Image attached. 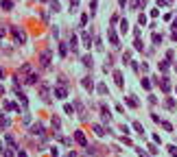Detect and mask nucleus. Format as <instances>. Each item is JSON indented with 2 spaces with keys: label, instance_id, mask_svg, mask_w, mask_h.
Segmentation results:
<instances>
[{
  "label": "nucleus",
  "instance_id": "30",
  "mask_svg": "<svg viewBox=\"0 0 177 157\" xmlns=\"http://www.w3.org/2000/svg\"><path fill=\"white\" fill-rule=\"evenodd\" d=\"M160 70H162V72H166V70H168V61H164V63H160Z\"/></svg>",
  "mask_w": 177,
  "mask_h": 157
},
{
  "label": "nucleus",
  "instance_id": "16",
  "mask_svg": "<svg viewBox=\"0 0 177 157\" xmlns=\"http://www.w3.org/2000/svg\"><path fill=\"white\" fill-rule=\"evenodd\" d=\"M120 31H123V33L129 31V22H127V20H120Z\"/></svg>",
  "mask_w": 177,
  "mask_h": 157
},
{
  "label": "nucleus",
  "instance_id": "35",
  "mask_svg": "<svg viewBox=\"0 0 177 157\" xmlns=\"http://www.w3.org/2000/svg\"><path fill=\"white\" fill-rule=\"evenodd\" d=\"M85 24H87V15L83 13V15H81V26H85Z\"/></svg>",
  "mask_w": 177,
  "mask_h": 157
},
{
  "label": "nucleus",
  "instance_id": "3",
  "mask_svg": "<svg viewBox=\"0 0 177 157\" xmlns=\"http://www.w3.org/2000/svg\"><path fill=\"white\" fill-rule=\"evenodd\" d=\"M51 50H44V53L40 55V61H42V66H51Z\"/></svg>",
  "mask_w": 177,
  "mask_h": 157
},
{
  "label": "nucleus",
  "instance_id": "11",
  "mask_svg": "<svg viewBox=\"0 0 177 157\" xmlns=\"http://www.w3.org/2000/svg\"><path fill=\"white\" fill-rule=\"evenodd\" d=\"M164 107H166L168 111H173L177 107V105H175V98H166V100H164Z\"/></svg>",
  "mask_w": 177,
  "mask_h": 157
},
{
  "label": "nucleus",
  "instance_id": "1",
  "mask_svg": "<svg viewBox=\"0 0 177 157\" xmlns=\"http://www.w3.org/2000/svg\"><path fill=\"white\" fill-rule=\"evenodd\" d=\"M107 37H109V44H112L114 48H118V46H120V39H118V35H116V31H114V29H107Z\"/></svg>",
  "mask_w": 177,
  "mask_h": 157
},
{
  "label": "nucleus",
  "instance_id": "8",
  "mask_svg": "<svg viewBox=\"0 0 177 157\" xmlns=\"http://www.w3.org/2000/svg\"><path fill=\"white\" fill-rule=\"evenodd\" d=\"M68 96V89H66L64 85L61 87H55V98H66Z\"/></svg>",
  "mask_w": 177,
  "mask_h": 157
},
{
  "label": "nucleus",
  "instance_id": "13",
  "mask_svg": "<svg viewBox=\"0 0 177 157\" xmlns=\"http://www.w3.org/2000/svg\"><path fill=\"white\" fill-rule=\"evenodd\" d=\"M0 7H2L4 11H11V7H13V2H11V0H0Z\"/></svg>",
  "mask_w": 177,
  "mask_h": 157
},
{
  "label": "nucleus",
  "instance_id": "4",
  "mask_svg": "<svg viewBox=\"0 0 177 157\" xmlns=\"http://www.w3.org/2000/svg\"><path fill=\"white\" fill-rule=\"evenodd\" d=\"M160 87H162V92H164V94H168V92H170V81H168L166 76L160 78Z\"/></svg>",
  "mask_w": 177,
  "mask_h": 157
},
{
  "label": "nucleus",
  "instance_id": "17",
  "mask_svg": "<svg viewBox=\"0 0 177 157\" xmlns=\"http://www.w3.org/2000/svg\"><path fill=\"white\" fill-rule=\"evenodd\" d=\"M162 35H157V33H153V44H155V46H160V44H162Z\"/></svg>",
  "mask_w": 177,
  "mask_h": 157
},
{
  "label": "nucleus",
  "instance_id": "31",
  "mask_svg": "<svg viewBox=\"0 0 177 157\" xmlns=\"http://www.w3.org/2000/svg\"><path fill=\"white\" fill-rule=\"evenodd\" d=\"M142 87H144V89H149V87H151V81H147V78H142Z\"/></svg>",
  "mask_w": 177,
  "mask_h": 157
},
{
  "label": "nucleus",
  "instance_id": "28",
  "mask_svg": "<svg viewBox=\"0 0 177 157\" xmlns=\"http://www.w3.org/2000/svg\"><path fill=\"white\" fill-rule=\"evenodd\" d=\"M162 127L166 129V131H173V125H170V122H164V120H162Z\"/></svg>",
  "mask_w": 177,
  "mask_h": 157
},
{
  "label": "nucleus",
  "instance_id": "22",
  "mask_svg": "<svg viewBox=\"0 0 177 157\" xmlns=\"http://www.w3.org/2000/svg\"><path fill=\"white\" fill-rule=\"evenodd\" d=\"M7 144H9V146H11V148H18V146H15V140H13V138H11V135H7Z\"/></svg>",
  "mask_w": 177,
  "mask_h": 157
},
{
  "label": "nucleus",
  "instance_id": "24",
  "mask_svg": "<svg viewBox=\"0 0 177 157\" xmlns=\"http://www.w3.org/2000/svg\"><path fill=\"white\" fill-rule=\"evenodd\" d=\"M64 111H66V114H74V107H72V105H64Z\"/></svg>",
  "mask_w": 177,
  "mask_h": 157
},
{
  "label": "nucleus",
  "instance_id": "12",
  "mask_svg": "<svg viewBox=\"0 0 177 157\" xmlns=\"http://www.w3.org/2000/svg\"><path fill=\"white\" fill-rule=\"evenodd\" d=\"M114 78H116V85H118V87H123V85H125V81H123V74H120L118 70L114 72Z\"/></svg>",
  "mask_w": 177,
  "mask_h": 157
},
{
  "label": "nucleus",
  "instance_id": "39",
  "mask_svg": "<svg viewBox=\"0 0 177 157\" xmlns=\"http://www.w3.org/2000/svg\"><path fill=\"white\" fill-rule=\"evenodd\" d=\"M173 29L177 31V20H173Z\"/></svg>",
  "mask_w": 177,
  "mask_h": 157
},
{
  "label": "nucleus",
  "instance_id": "27",
  "mask_svg": "<svg viewBox=\"0 0 177 157\" xmlns=\"http://www.w3.org/2000/svg\"><path fill=\"white\" fill-rule=\"evenodd\" d=\"M70 46H72V50H77V37L70 35Z\"/></svg>",
  "mask_w": 177,
  "mask_h": 157
},
{
  "label": "nucleus",
  "instance_id": "14",
  "mask_svg": "<svg viewBox=\"0 0 177 157\" xmlns=\"http://www.w3.org/2000/svg\"><path fill=\"white\" fill-rule=\"evenodd\" d=\"M81 61H83V66H85V68H92V63H94V61H92V57H90V55H85V57H83V59H81Z\"/></svg>",
  "mask_w": 177,
  "mask_h": 157
},
{
  "label": "nucleus",
  "instance_id": "43",
  "mask_svg": "<svg viewBox=\"0 0 177 157\" xmlns=\"http://www.w3.org/2000/svg\"><path fill=\"white\" fill-rule=\"evenodd\" d=\"M175 92H177V89H175Z\"/></svg>",
  "mask_w": 177,
  "mask_h": 157
},
{
  "label": "nucleus",
  "instance_id": "42",
  "mask_svg": "<svg viewBox=\"0 0 177 157\" xmlns=\"http://www.w3.org/2000/svg\"><path fill=\"white\" fill-rule=\"evenodd\" d=\"M168 2H173V0H168Z\"/></svg>",
  "mask_w": 177,
  "mask_h": 157
},
{
  "label": "nucleus",
  "instance_id": "32",
  "mask_svg": "<svg viewBox=\"0 0 177 157\" xmlns=\"http://www.w3.org/2000/svg\"><path fill=\"white\" fill-rule=\"evenodd\" d=\"M168 153H170V155H177V146H173V144H170V146H168Z\"/></svg>",
  "mask_w": 177,
  "mask_h": 157
},
{
  "label": "nucleus",
  "instance_id": "33",
  "mask_svg": "<svg viewBox=\"0 0 177 157\" xmlns=\"http://www.w3.org/2000/svg\"><path fill=\"white\" fill-rule=\"evenodd\" d=\"M59 125H61V122H59V118H53V127H55V129H59Z\"/></svg>",
  "mask_w": 177,
  "mask_h": 157
},
{
  "label": "nucleus",
  "instance_id": "40",
  "mask_svg": "<svg viewBox=\"0 0 177 157\" xmlns=\"http://www.w3.org/2000/svg\"><path fill=\"white\" fill-rule=\"evenodd\" d=\"M2 76H4V70H2V68H0V78H2Z\"/></svg>",
  "mask_w": 177,
  "mask_h": 157
},
{
  "label": "nucleus",
  "instance_id": "21",
  "mask_svg": "<svg viewBox=\"0 0 177 157\" xmlns=\"http://www.w3.org/2000/svg\"><path fill=\"white\" fill-rule=\"evenodd\" d=\"M51 11H55V13L59 11V2H57V0H53V2H51Z\"/></svg>",
  "mask_w": 177,
  "mask_h": 157
},
{
  "label": "nucleus",
  "instance_id": "26",
  "mask_svg": "<svg viewBox=\"0 0 177 157\" xmlns=\"http://www.w3.org/2000/svg\"><path fill=\"white\" fill-rule=\"evenodd\" d=\"M134 129H136L138 133H144V129H142V125H140V122H134Z\"/></svg>",
  "mask_w": 177,
  "mask_h": 157
},
{
  "label": "nucleus",
  "instance_id": "6",
  "mask_svg": "<svg viewBox=\"0 0 177 157\" xmlns=\"http://www.w3.org/2000/svg\"><path fill=\"white\" fill-rule=\"evenodd\" d=\"M74 140L81 144V146H87V140H85V135H83V131H74Z\"/></svg>",
  "mask_w": 177,
  "mask_h": 157
},
{
  "label": "nucleus",
  "instance_id": "9",
  "mask_svg": "<svg viewBox=\"0 0 177 157\" xmlns=\"http://www.w3.org/2000/svg\"><path fill=\"white\" fill-rule=\"evenodd\" d=\"M31 133H33V135H44V127L37 122V125H33V127H31Z\"/></svg>",
  "mask_w": 177,
  "mask_h": 157
},
{
  "label": "nucleus",
  "instance_id": "25",
  "mask_svg": "<svg viewBox=\"0 0 177 157\" xmlns=\"http://www.w3.org/2000/svg\"><path fill=\"white\" fill-rule=\"evenodd\" d=\"M127 105H129V107H138V100L136 98H127Z\"/></svg>",
  "mask_w": 177,
  "mask_h": 157
},
{
  "label": "nucleus",
  "instance_id": "2",
  "mask_svg": "<svg viewBox=\"0 0 177 157\" xmlns=\"http://www.w3.org/2000/svg\"><path fill=\"white\" fill-rule=\"evenodd\" d=\"M11 33H13V37H15V42H20V44H24L26 42V35H24V31H20V29H11Z\"/></svg>",
  "mask_w": 177,
  "mask_h": 157
},
{
  "label": "nucleus",
  "instance_id": "23",
  "mask_svg": "<svg viewBox=\"0 0 177 157\" xmlns=\"http://www.w3.org/2000/svg\"><path fill=\"white\" fill-rule=\"evenodd\" d=\"M134 48H136V50H142V42H140V37H136V42H134Z\"/></svg>",
  "mask_w": 177,
  "mask_h": 157
},
{
  "label": "nucleus",
  "instance_id": "29",
  "mask_svg": "<svg viewBox=\"0 0 177 157\" xmlns=\"http://www.w3.org/2000/svg\"><path fill=\"white\" fill-rule=\"evenodd\" d=\"M123 61H125V63H129V61H131V53H125L123 55Z\"/></svg>",
  "mask_w": 177,
  "mask_h": 157
},
{
  "label": "nucleus",
  "instance_id": "5",
  "mask_svg": "<svg viewBox=\"0 0 177 157\" xmlns=\"http://www.w3.org/2000/svg\"><path fill=\"white\" fill-rule=\"evenodd\" d=\"M81 85H83L87 92H92L94 89V81H92V76H85V78H81Z\"/></svg>",
  "mask_w": 177,
  "mask_h": 157
},
{
  "label": "nucleus",
  "instance_id": "37",
  "mask_svg": "<svg viewBox=\"0 0 177 157\" xmlns=\"http://www.w3.org/2000/svg\"><path fill=\"white\" fill-rule=\"evenodd\" d=\"M70 4H72V9H74L77 4H79V0H70ZM72 9H70V11H72Z\"/></svg>",
  "mask_w": 177,
  "mask_h": 157
},
{
  "label": "nucleus",
  "instance_id": "20",
  "mask_svg": "<svg viewBox=\"0 0 177 157\" xmlns=\"http://www.w3.org/2000/svg\"><path fill=\"white\" fill-rule=\"evenodd\" d=\"M90 42H92V37H90V35H87V33H83V44H85V46H87V48H90Z\"/></svg>",
  "mask_w": 177,
  "mask_h": 157
},
{
  "label": "nucleus",
  "instance_id": "15",
  "mask_svg": "<svg viewBox=\"0 0 177 157\" xmlns=\"http://www.w3.org/2000/svg\"><path fill=\"white\" fill-rule=\"evenodd\" d=\"M94 133H96V135H105V129L101 125H94Z\"/></svg>",
  "mask_w": 177,
  "mask_h": 157
},
{
  "label": "nucleus",
  "instance_id": "19",
  "mask_svg": "<svg viewBox=\"0 0 177 157\" xmlns=\"http://www.w3.org/2000/svg\"><path fill=\"white\" fill-rule=\"evenodd\" d=\"M138 24H142V26L147 24V15H144V13H140V15H138Z\"/></svg>",
  "mask_w": 177,
  "mask_h": 157
},
{
  "label": "nucleus",
  "instance_id": "18",
  "mask_svg": "<svg viewBox=\"0 0 177 157\" xmlns=\"http://www.w3.org/2000/svg\"><path fill=\"white\" fill-rule=\"evenodd\" d=\"M98 94H103V96L107 94V85L105 83H98Z\"/></svg>",
  "mask_w": 177,
  "mask_h": 157
},
{
  "label": "nucleus",
  "instance_id": "41",
  "mask_svg": "<svg viewBox=\"0 0 177 157\" xmlns=\"http://www.w3.org/2000/svg\"><path fill=\"white\" fill-rule=\"evenodd\" d=\"M0 94H4V87H2V85H0Z\"/></svg>",
  "mask_w": 177,
  "mask_h": 157
},
{
  "label": "nucleus",
  "instance_id": "36",
  "mask_svg": "<svg viewBox=\"0 0 177 157\" xmlns=\"http://www.w3.org/2000/svg\"><path fill=\"white\" fill-rule=\"evenodd\" d=\"M168 4V0H157V7H166Z\"/></svg>",
  "mask_w": 177,
  "mask_h": 157
},
{
  "label": "nucleus",
  "instance_id": "7",
  "mask_svg": "<svg viewBox=\"0 0 177 157\" xmlns=\"http://www.w3.org/2000/svg\"><path fill=\"white\" fill-rule=\"evenodd\" d=\"M40 94H42V100H51V92H48V85H40Z\"/></svg>",
  "mask_w": 177,
  "mask_h": 157
},
{
  "label": "nucleus",
  "instance_id": "34",
  "mask_svg": "<svg viewBox=\"0 0 177 157\" xmlns=\"http://www.w3.org/2000/svg\"><path fill=\"white\" fill-rule=\"evenodd\" d=\"M96 11V0H92V4H90V13H94Z\"/></svg>",
  "mask_w": 177,
  "mask_h": 157
},
{
  "label": "nucleus",
  "instance_id": "38",
  "mask_svg": "<svg viewBox=\"0 0 177 157\" xmlns=\"http://www.w3.org/2000/svg\"><path fill=\"white\" fill-rule=\"evenodd\" d=\"M2 37H4V29L0 26V39H2Z\"/></svg>",
  "mask_w": 177,
  "mask_h": 157
},
{
  "label": "nucleus",
  "instance_id": "10",
  "mask_svg": "<svg viewBox=\"0 0 177 157\" xmlns=\"http://www.w3.org/2000/svg\"><path fill=\"white\" fill-rule=\"evenodd\" d=\"M24 81L29 83V85H37V83H40V76H37V74H29Z\"/></svg>",
  "mask_w": 177,
  "mask_h": 157
}]
</instances>
